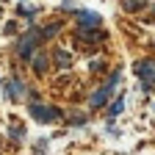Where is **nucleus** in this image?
I'll return each mask as SVG.
<instances>
[{
	"label": "nucleus",
	"instance_id": "6",
	"mask_svg": "<svg viewBox=\"0 0 155 155\" xmlns=\"http://www.w3.org/2000/svg\"><path fill=\"white\" fill-rule=\"evenodd\" d=\"M31 67H33L36 75H45V72L50 69V58H47V53H45V50H42V53H33V55H31Z\"/></svg>",
	"mask_w": 155,
	"mask_h": 155
},
{
	"label": "nucleus",
	"instance_id": "11",
	"mask_svg": "<svg viewBox=\"0 0 155 155\" xmlns=\"http://www.w3.org/2000/svg\"><path fill=\"white\" fill-rule=\"evenodd\" d=\"M141 6H144L141 0H125V8H127V11H139Z\"/></svg>",
	"mask_w": 155,
	"mask_h": 155
},
{
	"label": "nucleus",
	"instance_id": "9",
	"mask_svg": "<svg viewBox=\"0 0 155 155\" xmlns=\"http://www.w3.org/2000/svg\"><path fill=\"white\" fill-rule=\"evenodd\" d=\"M58 31H61V25H58V22H50L47 28H42V31H39V33H42V39H53Z\"/></svg>",
	"mask_w": 155,
	"mask_h": 155
},
{
	"label": "nucleus",
	"instance_id": "8",
	"mask_svg": "<svg viewBox=\"0 0 155 155\" xmlns=\"http://www.w3.org/2000/svg\"><path fill=\"white\" fill-rule=\"evenodd\" d=\"M55 67L58 69H67L69 67V53L67 50H55Z\"/></svg>",
	"mask_w": 155,
	"mask_h": 155
},
{
	"label": "nucleus",
	"instance_id": "5",
	"mask_svg": "<svg viewBox=\"0 0 155 155\" xmlns=\"http://www.w3.org/2000/svg\"><path fill=\"white\" fill-rule=\"evenodd\" d=\"M0 86L6 89V94H8V100H19V97L25 94V86L19 83V78H11V81H0Z\"/></svg>",
	"mask_w": 155,
	"mask_h": 155
},
{
	"label": "nucleus",
	"instance_id": "2",
	"mask_svg": "<svg viewBox=\"0 0 155 155\" xmlns=\"http://www.w3.org/2000/svg\"><path fill=\"white\" fill-rule=\"evenodd\" d=\"M119 78H122V72L116 69V72H114V75L108 78V83H105L103 89H97V91H94V94L89 97V108H103V105L108 103V97L114 94V86L119 83Z\"/></svg>",
	"mask_w": 155,
	"mask_h": 155
},
{
	"label": "nucleus",
	"instance_id": "4",
	"mask_svg": "<svg viewBox=\"0 0 155 155\" xmlns=\"http://www.w3.org/2000/svg\"><path fill=\"white\" fill-rule=\"evenodd\" d=\"M78 17V25H81V31H94V28H100V14H94V11H86V8H78L75 11Z\"/></svg>",
	"mask_w": 155,
	"mask_h": 155
},
{
	"label": "nucleus",
	"instance_id": "1",
	"mask_svg": "<svg viewBox=\"0 0 155 155\" xmlns=\"http://www.w3.org/2000/svg\"><path fill=\"white\" fill-rule=\"evenodd\" d=\"M39 42H42V33H39L36 25H31V28L25 31V36L17 42V53H19V58H22V61H31V55H33V50H36Z\"/></svg>",
	"mask_w": 155,
	"mask_h": 155
},
{
	"label": "nucleus",
	"instance_id": "10",
	"mask_svg": "<svg viewBox=\"0 0 155 155\" xmlns=\"http://www.w3.org/2000/svg\"><path fill=\"white\" fill-rule=\"evenodd\" d=\"M8 133H11V139H14V141H22V139H25V127H22V125H11Z\"/></svg>",
	"mask_w": 155,
	"mask_h": 155
},
{
	"label": "nucleus",
	"instance_id": "7",
	"mask_svg": "<svg viewBox=\"0 0 155 155\" xmlns=\"http://www.w3.org/2000/svg\"><path fill=\"white\" fill-rule=\"evenodd\" d=\"M122 108H125V94H119V97L114 100V105H108V122L116 119V116L122 114Z\"/></svg>",
	"mask_w": 155,
	"mask_h": 155
},
{
	"label": "nucleus",
	"instance_id": "3",
	"mask_svg": "<svg viewBox=\"0 0 155 155\" xmlns=\"http://www.w3.org/2000/svg\"><path fill=\"white\" fill-rule=\"evenodd\" d=\"M28 111L33 114V119H36V122H42V125H53V122L61 119V111H58L55 105H39V103H31Z\"/></svg>",
	"mask_w": 155,
	"mask_h": 155
}]
</instances>
